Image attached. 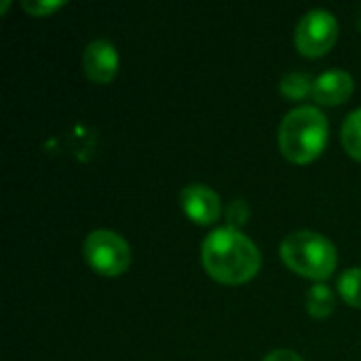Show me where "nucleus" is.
I'll use <instances>...</instances> for the list:
<instances>
[{
	"mask_svg": "<svg viewBox=\"0 0 361 361\" xmlns=\"http://www.w3.org/2000/svg\"><path fill=\"white\" fill-rule=\"evenodd\" d=\"M201 260L216 281L228 286L250 281L260 269V252L254 241L231 226L207 235L201 245Z\"/></svg>",
	"mask_w": 361,
	"mask_h": 361,
	"instance_id": "obj_1",
	"label": "nucleus"
},
{
	"mask_svg": "<svg viewBox=\"0 0 361 361\" xmlns=\"http://www.w3.org/2000/svg\"><path fill=\"white\" fill-rule=\"evenodd\" d=\"M328 142V118L315 106L288 112L279 127V148L292 163H309L322 154Z\"/></svg>",
	"mask_w": 361,
	"mask_h": 361,
	"instance_id": "obj_2",
	"label": "nucleus"
},
{
	"mask_svg": "<svg viewBox=\"0 0 361 361\" xmlns=\"http://www.w3.org/2000/svg\"><path fill=\"white\" fill-rule=\"evenodd\" d=\"M279 254L294 273L309 279H328L338 264L336 247L324 235L313 231H296L288 235Z\"/></svg>",
	"mask_w": 361,
	"mask_h": 361,
	"instance_id": "obj_3",
	"label": "nucleus"
},
{
	"mask_svg": "<svg viewBox=\"0 0 361 361\" xmlns=\"http://www.w3.org/2000/svg\"><path fill=\"white\" fill-rule=\"evenodd\" d=\"M82 254L89 267L106 277L123 275L131 264V250L127 241L118 233L106 228L93 231L85 239Z\"/></svg>",
	"mask_w": 361,
	"mask_h": 361,
	"instance_id": "obj_4",
	"label": "nucleus"
},
{
	"mask_svg": "<svg viewBox=\"0 0 361 361\" xmlns=\"http://www.w3.org/2000/svg\"><path fill=\"white\" fill-rule=\"evenodd\" d=\"M338 40V21L326 8H313L296 25V47L307 57L326 55Z\"/></svg>",
	"mask_w": 361,
	"mask_h": 361,
	"instance_id": "obj_5",
	"label": "nucleus"
},
{
	"mask_svg": "<svg viewBox=\"0 0 361 361\" xmlns=\"http://www.w3.org/2000/svg\"><path fill=\"white\" fill-rule=\"evenodd\" d=\"M82 72L93 82H99V85L110 82L118 72L116 47L102 38L89 42L82 53Z\"/></svg>",
	"mask_w": 361,
	"mask_h": 361,
	"instance_id": "obj_6",
	"label": "nucleus"
},
{
	"mask_svg": "<svg viewBox=\"0 0 361 361\" xmlns=\"http://www.w3.org/2000/svg\"><path fill=\"white\" fill-rule=\"evenodd\" d=\"M180 205L184 214L197 224H212L218 220L222 205L220 197L205 184H188L180 192Z\"/></svg>",
	"mask_w": 361,
	"mask_h": 361,
	"instance_id": "obj_7",
	"label": "nucleus"
},
{
	"mask_svg": "<svg viewBox=\"0 0 361 361\" xmlns=\"http://www.w3.org/2000/svg\"><path fill=\"white\" fill-rule=\"evenodd\" d=\"M353 78L345 70H328L313 82V99L324 106H336L351 97Z\"/></svg>",
	"mask_w": 361,
	"mask_h": 361,
	"instance_id": "obj_8",
	"label": "nucleus"
},
{
	"mask_svg": "<svg viewBox=\"0 0 361 361\" xmlns=\"http://www.w3.org/2000/svg\"><path fill=\"white\" fill-rule=\"evenodd\" d=\"M307 311L317 319L328 317L334 311V294H332V290L328 286H324V283L313 286L307 292Z\"/></svg>",
	"mask_w": 361,
	"mask_h": 361,
	"instance_id": "obj_9",
	"label": "nucleus"
},
{
	"mask_svg": "<svg viewBox=\"0 0 361 361\" xmlns=\"http://www.w3.org/2000/svg\"><path fill=\"white\" fill-rule=\"evenodd\" d=\"M343 146H345V150L353 159L361 161V108L353 110L345 118V125H343Z\"/></svg>",
	"mask_w": 361,
	"mask_h": 361,
	"instance_id": "obj_10",
	"label": "nucleus"
},
{
	"mask_svg": "<svg viewBox=\"0 0 361 361\" xmlns=\"http://www.w3.org/2000/svg\"><path fill=\"white\" fill-rule=\"evenodd\" d=\"M313 82L315 78L305 72H290L281 80V93L290 99H302L307 95H313Z\"/></svg>",
	"mask_w": 361,
	"mask_h": 361,
	"instance_id": "obj_11",
	"label": "nucleus"
},
{
	"mask_svg": "<svg viewBox=\"0 0 361 361\" xmlns=\"http://www.w3.org/2000/svg\"><path fill=\"white\" fill-rule=\"evenodd\" d=\"M338 292L347 305L361 309V269H349L341 275Z\"/></svg>",
	"mask_w": 361,
	"mask_h": 361,
	"instance_id": "obj_12",
	"label": "nucleus"
},
{
	"mask_svg": "<svg viewBox=\"0 0 361 361\" xmlns=\"http://www.w3.org/2000/svg\"><path fill=\"white\" fill-rule=\"evenodd\" d=\"M226 222H228V226L231 228H241L245 222H247V216H250V207H247V203L243 201V199H235V201H231L228 203V207H226Z\"/></svg>",
	"mask_w": 361,
	"mask_h": 361,
	"instance_id": "obj_13",
	"label": "nucleus"
},
{
	"mask_svg": "<svg viewBox=\"0 0 361 361\" xmlns=\"http://www.w3.org/2000/svg\"><path fill=\"white\" fill-rule=\"evenodd\" d=\"M21 6L34 17H47L55 13L59 6H63V2L61 0H21Z\"/></svg>",
	"mask_w": 361,
	"mask_h": 361,
	"instance_id": "obj_14",
	"label": "nucleus"
},
{
	"mask_svg": "<svg viewBox=\"0 0 361 361\" xmlns=\"http://www.w3.org/2000/svg\"><path fill=\"white\" fill-rule=\"evenodd\" d=\"M264 361H305L298 353L290 351V349H277L273 353H269Z\"/></svg>",
	"mask_w": 361,
	"mask_h": 361,
	"instance_id": "obj_15",
	"label": "nucleus"
},
{
	"mask_svg": "<svg viewBox=\"0 0 361 361\" xmlns=\"http://www.w3.org/2000/svg\"><path fill=\"white\" fill-rule=\"evenodd\" d=\"M357 25H360V30H361V4L357 6Z\"/></svg>",
	"mask_w": 361,
	"mask_h": 361,
	"instance_id": "obj_16",
	"label": "nucleus"
}]
</instances>
